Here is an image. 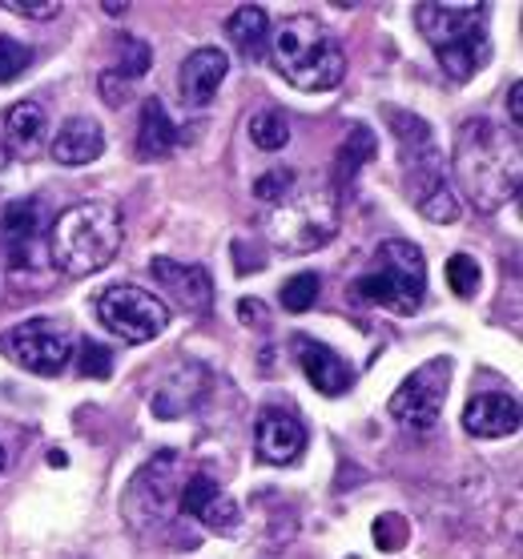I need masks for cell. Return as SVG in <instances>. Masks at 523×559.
I'll return each mask as SVG.
<instances>
[{"label": "cell", "mask_w": 523, "mask_h": 559, "mask_svg": "<svg viewBox=\"0 0 523 559\" xmlns=\"http://www.w3.org/2000/svg\"><path fill=\"white\" fill-rule=\"evenodd\" d=\"M403 539H407V523H403V515H383V520L375 523V544L383 547V551H399Z\"/></svg>", "instance_id": "cell-30"}, {"label": "cell", "mask_w": 523, "mask_h": 559, "mask_svg": "<svg viewBox=\"0 0 523 559\" xmlns=\"http://www.w3.org/2000/svg\"><path fill=\"white\" fill-rule=\"evenodd\" d=\"M447 379H451V358H431L391 394V415L415 431H431L443 415Z\"/></svg>", "instance_id": "cell-10"}, {"label": "cell", "mask_w": 523, "mask_h": 559, "mask_svg": "<svg viewBox=\"0 0 523 559\" xmlns=\"http://www.w3.org/2000/svg\"><path fill=\"white\" fill-rule=\"evenodd\" d=\"M379 153V141H375V133H370L367 126H355L350 133H346L343 150H338V157H334V190H343V186H350L355 181V174L362 169V162H370Z\"/></svg>", "instance_id": "cell-22"}, {"label": "cell", "mask_w": 523, "mask_h": 559, "mask_svg": "<svg viewBox=\"0 0 523 559\" xmlns=\"http://www.w3.org/2000/svg\"><path fill=\"white\" fill-rule=\"evenodd\" d=\"M150 61H154V52H150V45L141 37H121V64H117L114 73L126 76V81H138L145 69H150Z\"/></svg>", "instance_id": "cell-26"}, {"label": "cell", "mask_w": 523, "mask_h": 559, "mask_svg": "<svg viewBox=\"0 0 523 559\" xmlns=\"http://www.w3.org/2000/svg\"><path fill=\"white\" fill-rule=\"evenodd\" d=\"M105 13H109V16L126 13V4H117V0H105Z\"/></svg>", "instance_id": "cell-35"}, {"label": "cell", "mask_w": 523, "mask_h": 559, "mask_svg": "<svg viewBox=\"0 0 523 559\" xmlns=\"http://www.w3.org/2000/svg\"><path fill=\"white\" fill-rule=\"evenodd\" d=\"M338 217L343 205L331 181H294L290 193L270 205L266 238L282 254H310L338 234Z\"/></svg>", "instance_id": "cell-5"}, {"label": "cell", "mask_w": 523, "mask_h": 559, "mask_svg": "<svg viewBox=\"0 0 523 559\" xmlns=\"http://www.w3.org/2000/svg\"><path fill=\"white\" fill-rule=\"evenodd\" d=\"M0 471H4V447H0Z\"/></svg>", "instance_id": "cell-36"}, {"label": "cell", "mask_w": 523, "mask_h": 559, "mask_svg": "<svg viewBox=\"0 0 523 559\" xmlns=\"http://www.w3.org/2000/svg\"><path fill=\"white\" fill-rule=\"evenodd\" d=\"M230 73V57L214 45H205V49H193L186 61H181V73H178V90H181V102L186 105H210L222 90V81Z\"/></svg>", "instance_id": "cell-15"}, {"label": "cell", "mask_w": 523, "mask_h": 559, "mask_svg": "<svg viewBox=\"0 0 523 559\" xmlns=\"http://www.w3.org/2000/svg\"><path fill=\"white\" fill-rule=\"evenodd\" d=\"M238 318H242L246 326H266L270 322L266 306L258 302V298H242V302H238Z\"/></svg>", "instance_id": "cell-33"}, {"label": "cell", "mask_w": 523, "mask_h": 559, "mask_svg": "<svg viewBox=\"0 0 523 559\" xmlns=\"http://www.w3.org/2000/svg\"><path fill=\"white\" fill-rule=\"evenodd\" d=\"M254 447L262 463H294V459L307 451V427L294 419L290 411L282 407H266L258 415V427H254Z\"/></svg>", "instance_id": "cell-13"}, {"label": "cell", "mask_w": 523, "mask_h": 559, "mask_svg": "<svg viewBox=\"0 0 523 559\" xmlns=\"http://www.w3.org/2000/svg\"><path fill=\"white\" fill-rule=\"evenodd\" d=\"M447 282H451V290L460 294V298H475V290H479V262L472 254H451Z\"/></svg>", "instance_id": "cell-25"}, {"label": "cell", "mask_w": 523, "mask_h": 559, "mask_svg": "<svg viewBox=\"0 0 523 559\" xmlns=\"http://www.w3.org/2000/svg\"><path fill=\"white\" fill-rule=\"evenodd\" d=\"M178 508H181V515H190V520H198L202 527H210V532H217V535H234L238 523H242L238 503H234L210 475H190V479L181 484Z\"/></svg>", "instance_id": "cell-11"}, {"label": "cell", "mask_w": 523, "mask_h": 559, "mask_svg": "<svg viewBox=\"0 0 523 559\" xmlns=\"http://www.w3.org/2000/svg\"><path fill=\"white\" fill-rule=\"evenodd\" d=\"M250 141L266 153L286 150V141H290V121H286L278 109H262V114L250 117Z\"/></svg>", "instance_id": "cell-23"}, {"label": "cell", "mask_w": 523, "mask_h": 559, "mask_svg": "<svg viewBox=\"0 0 523 559\" xmlns=\"http://www.w3.org/2000/svg\"><path fill=\"white\" fill-rule=\"evenodd\" d=\"M460 190L475 202V210L496 214L499 205L520 193V138L515 129H499L487 117L463 121L455 133V157H451Z\"/></svg>", "instance_id": "cell-1"}, {"label": "cell", "mask_w": 523, "mask_h": 559, "mask_svg": "<svg viewBox=\"0 0 523 559\" xmlns=\"http://www.w3.org/2000/svg\"><path fill=\"white\" fill-rule=\"evenodd\" d=\"M270 52H274L278 73L302 93H326L346 76V52L338 45V37L307 13L286 16L274 28Z\"/></svg>", "instance_id": "cell-3"}, {"label": "cell", "mask_w": 523, "mask_h": 559, "mask_svg": "<svg viewBox=\"0 0 523 559\" xmlns=\"http://www.w3.org/2000/svg\"><path fill=\"white\" fill-rule=\"evenodd\" d=\"M49 153L57 166H69V169H81L97 162L105 153V133L102 126L93 121V117H69L49 141Z\"/></svg>", "instance_id": "cell-16"}, {"label": "cell", "mask_w": 523, "mask_h": 559, "mask_svg": "<svg viewBox=\"0 0 523 559\" xmlns=\"http://www.w3.org/2000/svg\"><path fill=\"white\" fill-rule=\"evenodd\" d=\"M294 358H298V367L314 382V391L334 399V394H346L355 386V370L346 367V358L338 350H331L326 343H314L307 334H298L294 338Z\"/></svg>", "instance_id": "cell-14"}, {"label": "cell", "mask_w": 523, "mask_h": 559, "mask_svg": "<svg viewBox=\"0 0 523 559\" xmlns=\"http://www.w3.org/2000/svg\"><path fill=\"white\" fill-rule=\"evenodd\" d=\"M178 145V126L169 121L166 105L157 97L141 102V121H138V153L141 157H166Z\"/></svg>", "instance_id": "cell-19"}, {"label": "cell", "mask_w": 523, "mask_h": 559, "mask_svg": "<svg viewBox=\"0 0 523 559\" xmlns=\"http://www.w3.org/2000/svg\"><path fill=\"white\" fill-rule=\"evenodd\" d=\"M150 274H154L157 286L166 294H174L181 310H190V314H205V310L214 306V282H210L205 266H198V262L154 258V262H150Z\"/></svg>", "instance_id": "cell-12"}, {"label": "cell", "mask_w": 523, "mask_h": 559, "mask_svg": "<svg viewBox=\"0 0 523 559\" xmlns=\"http://www.w3.org/2000/svg\"><path fill=\"white\" fill-rule=\"evenodd\" d=\"M391 126H395L399 150H403V178H407V193L415 210L427 222H439V226L455 222L460 217V193H455L443 153L431 138V126L423 117L407 114H391Z\"/></svg>", "instance_id": "cell-4"}, {"label": "cell", "mask_w": 523, "mask_h": 559, "mask_svg": "<svg viewBox=\"0 0 523 559\" xmlns=\"http://www.w3.org/2000/svg\"><path fill=\"white\" fill-rule=\"evenodd\" d=\"M4 129H9V141H13L16 153H37L45 133H49V121H45V109L37 102H16L4 114Z\"/></svg>", "instance_id": "cell-21"}, {"label": "cell", "mask_w": 523, "mask_h": 559, "mask_svg": "<svg viewBox=\"0 0 523 559\" xmlns=\"http://www.w3.org/2000/svg\"><path fill=\"white\" fill-rule=\"evenodd\" d=\"M226 37H230V45L242 52L246 61H262L270 45V16L258 4H242L226 21Z\"/></svg>", "instance_id": "cell-18"}, {"label": "cell", "mask_w": 523, "mask_h": 559, "mask_svg": "<svg viewBox=\"0 0 523 559\" xmlns=\"http://www.w3.org/2000/svg\"><path fill=\"white\" fill-rule=\"evenodd\" d=\"M358 302L367 306H383L391 314H419L423 298H427V262H423V250L415 242H403V238H391V242L379 246L375 254V270L362 274V278L350 286Z\"/></svg>", "instance_id": "cell-7"}, {"label": "cell", "mask_w": 523, "mask_h": 559, "mask_svg": "<svg viewBox=\"0 0 523 559\" xmlns=\"http://www.w3.org/2000/svg\"><path fill=\"white\" fill-rule=\"evenodd\" d=\"M415 25L451 81H472L491 57L479 4H419Z\"/></svg>", "instance_id": "cell-6"}, {"label": "cell", "mask_w": 523, "mask_h": 559, "mask_svg": "<svg viewBox=\"0 0 523 559\" xmlns=\"http://www.w3.org/2000/svg\"><path fill=\"white\" fill-rule=\"evenodd\" d=\"M294 181H298V178H294L290 169H270L266 178H258V181H254V193L262 198V202L274 205L278 198H286V193H290Z\"/></svg>", "instance_id": "cell-29"}, {"label": "cell", "mask_w": 523, "mask_h": 559, "mask_svg": "<svg viewBox=\"0 0 523 559\" xmlns=\"http://www.w3.org/2000/svg\"><path fill=\"white\" fill-rule=\"evenodd\" d=\"M97 318L121 343L141 346L169 326V306L141 286H109L97 298Z\"/></svg>", "instance_id": "cell-9"}, {"label": "cell", "mask_w": 523, "mask_h": 559, "mask_svg": "<svg viewBox=\"0 0 523 559\" xmlns=\"http://www.w3.org/2000/svg\"><path fill=\"white\" fill-rule=\"evenodd\" d=\"M126 222L121 210L109 202H81L69 205L49 229V258L52 266L69 278H90L105 270L121 250Z\"/></svg>", "instance_id": "cell-2"}, {"label": "cell", "mask_w": 523, "mask_h": 559, "mask_svg": "<svg viewBox=\"0 0 523 559\" xmlns=\"http://www.w3.org/2000/svg\"><path fill=\"white\" fill-rule=\"evenodd\" d=\"M126 90H129L126 76H117L114 69H109V73H102V97H105V105H121V102H126Z\"/></svg>", "instance_id": "cell-32"}, {"label": "cell", "mask_w": 523, "mask_h": 559, "mask_svg": "<svg viewBox=\"0 0 523 559\" xmlns=\"http://www.w3.org/2000/svg\"><path fill=\"white\" fill-rule=\"evenodd\" d=\"M319 274H310V270H302V274H294L286 286H282V306L290 310V314H307L310 306H314V298H319Z\"/></svg>", "instance_id": "cell-24"}, {"label": "cell", "mask_w": 523, "mask_h": 559, "mask_svg": "<svg viewBox=\"0 0 523 559\" xmlns=\"http://www.w3.org/2000/svg\"><path fill=\"white\" fill-rule=\"evenodd\" d=\"M520 93H523V85L511 81V121H515V129H520Z\"/></svg>", "instance_id": "cell-34"}, {"label": "cell", "mask_w": 523, "mask_h": 559, "mask_svg": "<svg viewBox=\"0 0 523 559\" xmlns=\"http://www.w3.org/2000/svg\"><path fill=\"white\" fill-rule=\"evenodd\" d=\"M78 370L85 374V379H109V370H114V355H109L102 343H81Z\"/></svg>", "instance_id": "cell-28"}, {"label": "cell", "mask_w": 523, "mask_h": 559, "mask_svg": "<svg viewBox=\"0 0 523 559\" xmlns=\"http://www.w3.org/2000/svg\"><path fill=\"white\" fill-rule=\"evenodd\" d=\"M0 355L13 358L16 367L33 370L40 379H52V374H61L69 367L73 338L52 318H28V322H16L13 331L0 334Z\"/></svg>", "instance_id": "cell-8"}, {"label": "cell", "mask_w": 523, "mask_h": 559, "mask_svg": "<svg viewBox=\"0 0 523 559\" xmlns=\"http://www.w3.org/2000/svg\"><path fill=\"white\" fill-rule=\"evenodd\" d=\"M40 229V210L37 202H13L9 210H0V242L9 246L13 258H25L33 238Z\"/></svg>", "instance_id": "cell-20"}, {"label": "cell", "mask_w": 523, "mask_h": 559, "mask_svg": "<svg viewBox=\"0 0 523 559\" xmlns=\"http://www.w3.org/2000/svg\"><path fill=\"white\" fill-rule=\"evenodd\" d=\"M33 64V49L13 37H0V85H9Z\"/></svg>", "instance_id": "cell-27"}, {"label": "cell", "mask_w": 523, "mask_h": 559, "mask_svg": "<svg viewBox=\"0 0 523 559\" xmlns=\"http://www.w3.org/2000/svg\"><path fill=\"white\" fill-rule=\"evenodd\" d=\"M0 4L16 16H28V21H52L61 13V4H52V0H0Z\"/></svg>", "instance_id": "cell-31"}, {"label": "cell", "mask_w": 523, "mask_h": 559, "mask_svg": "<svg viewBox=\"0 0 523 559\" xmlns=\"http://www.w3.org/2000/svg\"><path fill=\"white\" fill-rule=\"evenodd\" d=\"M463 427L475 439H503L520 431V403L511 394H475L463 411Z\"/></svg>", "instance_id": "cell-17"}]
</instances>
